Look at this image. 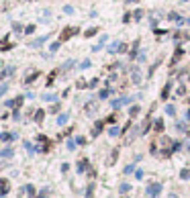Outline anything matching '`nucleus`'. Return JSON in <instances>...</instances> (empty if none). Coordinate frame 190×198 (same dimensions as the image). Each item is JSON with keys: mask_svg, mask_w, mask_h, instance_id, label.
I'll list each match as a JSON object with an SVG mask.
<instances>
[{"mask_svg": "<svg viewBox=\"0 0 190 198\" xmlns=\"http://www.w3.org/2000/svg\"><path fill=\"white\" fill-rule=\"evenodd\" d=\"M25 192H29V194H35V188L29 184V186H25Z\"/></svg>", "mask_w": 190, "mask_h": 198, "instance_id": "27", "label": "nucleus"}, {"mask_svg": "<svg viewBox=\"0 0 190 198\" xmlns=\"http://www.w3.org/2000/svg\"><path fill=\"white\" fill-rule=\"evenodd\" d=\"M86 68H90V61L86 59V61H82V70H86Z\"/></svg>", "mask_w": 190, "mask_h": 198, "instance_id": "38", "label": "nucleus"}, {"mask_svg": "<svg viewBox=\"0 0 190 198\" xmlns=\"http://www.w3.org/2000/svg\"><path fill=\"white\" fill-rule=\"evenodd\" d=\"M57 110H59V104H57V102H55V104H53V106H51V113H57Z\"/></svg>", "mask_w": 190, "mask_h": 198, "instance_id": "40", "label": "nucleus"}, {"mask_svg": "<svg viewBox=\"0 0 190 198\" xmlns=\"http://www.w3.org/2000/svg\"><path fill=\"white\" fill-rule=\"evenodd\" d=\"M59 49V43H51V47H49V51H57Z\"/></svg>", "mask_w": 190, "mask_h": 198, "instance_id": "30", "label": "nucleus"}, {"mask_svg": "<svg viewBox=\"0 0 190 198\" xmlns=\"http://www.w3.org/2000/svg\"><path fill=\"white\" fill-rule=\"evenodd\" d=\"M166 113H168V115H170V117H174V115H176V108H174V106H170V104H168V106H166Z\"/></svg>", "mask_w": 190, "mask_h": 198, "instance_id": "22", "label": "nucleus"}, {"mask_svg": "<svg viewBox=\"0 0 190 198\" xmlns=\"http://www.w3.org/2000/svg\"><path fill=\"white\" fill-rule=\"evenodd\" d=\"M76 141H78V145H84V143H86V139H84V137H78Z\"/></svg>", "mask_w": 190, "mask_h": 198, "instance_id": "41", "label": "nucleus"}, {"mask_svg": "<svg viewBox=\"0 0 190 198\" xmlns=\"http://www.w3.org/2000/svg\"><path fill=\"white\" fill-rule=\"evenodd\" d=\"M149 125H151V120H145V123L141 125V135H145V133L149 131Z\"/></svg>", "mask_w": 190, "mask_h": 198, "instance_id": "15", "label": "nucleus"}, {"mask_svg": "<svg viewBox=\"0 0 190 198\" xmlns=\"http://www.w3.org/2000/svg\"><path fill=\"white\" fill-rule=\"evenodd\" d=\"M74 33H78V29L76 27H65L63 31H61V37H59V41H68Z\"/></svg>", "mask_w": 190, "mask_h": 198, "instance_id": "2", "label": "nucleus"}, {"mask_svg": "<svg viewBox=\"0 0 190 198\" xmlns=\"http://www.w3.org/2000/svg\"><path fill=\"white\" fill-rule=\"evenodd\" d=\"M115 120H117V115H110V117L106 119V123H115Z\"/></svg>", "mask_w": 190, "mask_h": 198, "instance_id": "36", "label": "nucleus"}, {"mask_svg": "<svg viewBox=\"0 0 190 198\" xmlns=\"http://www.w3.org/2000/svg\"><path fill=\"white\" fill-rule=\"evenodd\" d=\"M12 139H14L12 133H2V135H0V141H6V143H8V141H12Z\"/></svg>", "mask_w": 190, "mask_h": 198, "instance_id": "9", "label": "nucleus"}, {"mask_svg": "<svg viewBox=\"0 0 190 198\" xmlns=\"http://www.w3.org/2000/svg\"><path fill=\"white\" fill-rule=\"evenodd\" d=\"M0 119H2V117H0Z\"/></svg>", "mask_w": 190, "mask_h": 198, "instance_id": "45", "label": "nucleus"}, {"mask_svg": "<svg viewBox=\"0 0 190 198\" xmlns=\"http://www.w3.org/2000/svg\"><path fill=\"white\" fill-rule=\"evenodd\" d=\"M182 53H184L182 49H176V53H174V57H172V61H170V66H172V68H174V66H176V63L180 61V57H182Z\"/></svg>", "mask_w": 190, "mask_h": 198, "instance_id": "3", "label": "nucleus"}, {"mask_svg": "<svg viewBox=\"0 0 190 198\" xmlns=\"http://www.w3.org/2000/svg\"><path fill=\"white\" fill-rule=\"evenodd\" d=\"M37 78H39V72H33V74H29V76H27L25 84H33V82H35Z\"/></svg>", "mask_w": 190, "mask_h": 198, "instance_id": "7", "label": "nucleus"}, {"mask_svg": "<svg viewBox=\"0 0 190 198\" xmlns=\"http://www.w3.org/2000/svg\"><path fill=\"white\" fill-rule=\"evenodd\" d=\"M127 2H129V4H131V2H139V0H127Z\"/></svg>", "mask_w": 190, "mask_h": 198, "instance_id": "43", "label": "nucleus"}, {"mask_svg": "<svg viewBox=\"0 0 190 198\" xmlns=\"http://www.w3.org/2000/svg\"><path fill=\"white\" fill-rule=\"evenodd\" d=\"M33 198H47V190H41L37 196H33Z\"/></svg>", "mask_w": 190, "mask_h": 198, "instance_id": "28", "label": "nucleus"}, {"mask_svg": "<svg viewBox=\"0 0 190 198\" xmlns=\"http://www.w3.org/2000/svg\"><path fill=\"white\" fill-rule=\"evenodd\" d=\"M137 113H139V106H131V115H133V117H135V115H137Z\"/></svg>", "mask_w": 190, "mask_h": 198, "instance_id": "35", "label": "nucleus"}, {"mask_svg": "<svg viewBox=\"0 0 190 198\" xmlns=\"http://www.w3.org/2000/svg\"><path fill=\"white\" fill-rule=\"evenodd\" d=\"M96 33H98V27H92V29H88V31L84 33V37H94Z\"/></svg>", "mask_w": 190, "mask_h": 198, "instance_id": "14", "label": "nucleus"}, {"mask_svg": "<svg viewBox=\"0 0 190 198\" xmlns=\"http://www.w3.org/2000/svg\"><path fill=\"white\" fill-rule=\"evenodd\" d=\"M92 196H94V184L90 182L88 188H86V198H92Z\"/></svg>", "mask_w": 190, "mask_h": 198, "instance_id": "12", "label": "nucleus"}, {"mask_svg": "<svg viewBox=\"0 0 190 198\" xmlns=\"http://www.w3.org/2000/svg\"><path fill=\"white\" fill-rule=\"evenodd\" d=\"M131 19H133V14H125V16H123V23H129Z\"/></svg>", "mask_w": 190, "mask_h": 198, "instance_id": "33", "label": "nucleus"}, {"mask_svg": "<svg viewBox=\"0 0 190 198\" xmlns=\"http://www.w3.org/2000/svg\"><path fill=\"white\" fill-rule=\"evenodd\" d=\"M86 167H88V159H80V161H78V172H80V174H84V172H86Z\"/></svg>", "mask_w": 190, "mask_h": 198, "instance_id": "5", "label": "nucleus"}, {"mask_svg": "<svg viewBox=\"0 0 190 198\" xmlns=\"http://www.w3.org/2000/svg\"><path fill=\"white\" fill-rule=\"evenodd\" d=\"M117 157H119V149H112V153H110V159H108V163L112 165V163L117 161Z\"/></svg>", "mask_w": 190, "mask_h": 198, "instance_id": "13", "label": "nucleus"}, {"mask_svg": "<svg viewBox=\"0 0 190 198\" xmlns=\"http://www.w3.org/2000/svg\"><path fill=\"white\" fill-rule=\"evenodd\" d=\"M106 96H108V90H102V92H100V98H102V100H104V98H106Z\"/></svg>", "mask_w": 190, "mask_h": 198, "instance_id": "39", "label": "nucleus"}, {"mask_svg": "<svg viewBox=\"0 0 190 198\" xmlns=\"http://www.w3.org/2000/svg\"><path fill=\"white\" fill-rule=\"evenodd\" d=\"M102 127H104V123H102V120H96V125H94V131H92V137H98V135H100Z\"/></svg>", "mask_w": 190, "mask_h": 198, "instance_id": "4", "label": "nucleus"}, {"mask_svg": "<svg viewBox=\"0 0 190 198\" xmlns=\"http://www.w3.org/2000/svg\"><path fill=\"white\" fill-rule=\"evenodd\" d=\"M180 178H182V180H188L190 178V170H182V172H180Z\"/></svg>", "mask_w": 190, "mask_h": 198, "instance_id": "21", "label": "nucleus"}, {"mask_svg": "<svg viewBox=\"0 0 190 198\" xmlns=\"http://www.w3.org/2000/svg\"><path fill=\"white\" fill-rule=\"evenodd\" d=\"M137 49H139V39L133 43V51H131V57H135V55H137Z\"/></svg>", "mask_w": 190, "mask_h": 198, "instance_id": "20", "label": "nucleus"}, {"mask_svg": "<svg viewBox=\"0 0 190 198\" xmlns=\"http://www.w3.org/2000/svg\"><path fill=\"white\" fill-rule=\"evenodd\" d=\"M141 10H135V12H133V19H135V21H139V19H141Z\"/></svg>", "mask_w": 190, "mask_h": 198, "instance_id": "29", "label": "nucleus"}, {"mask_svg": "<svg viewBox=\"0 0 190 198\" xmlns=\"http://www.w3.org/2000/svg\"><path fill=\"white\" fill-rule=\"evenodd\" d=\"M162 192V184L159 182H155V184H149V188H147V194L151 198H157V194Z\"/></svg>", "mask_w": 190, "mask_h": 198, "instance_id": "1", "label": "nucleus"}, {"mask_svg": "<svg viewBox=\"0 0 190 198\" xmlns=\"http://www.w3.org/2000/svg\"><path fill=\"white\" fill-rule=\"evenodd\" d=\"M170 90H172V84H168V86L162 90V100H168V94H170Z\"/></svg>", "mask_w": 190, "mask_h": 198, "instance_id": "8", "label": "nucleus"}, {"mask_svg": "<svg viewBox=\"0 0 190 198\" xmlns=\"http://www.w3.org/2000/svg\"><path fill=\"white\" fill-rule=\"evenodd\" d=\"M186 119H188V120H190V110H188V113H186Z\"/></svg>", "mask_w": 190, "mask_h": 198, "instance_id": "42", "label": "nucleus"}, {"mask_svg": "<svg viewBox=\"0 0 190 198\" xmlns=\"http://www.w3.org/2000/svg\"><path fill=\"white\" fill-rule=\"evenodd\" d=\"M108 133H110L112 137H117V135H121V129H119V127H112V129H110Z\"/></svg>", "mask_w": 190, "mask_h": 198, "instance_id": "23", "label": "nucleus"}, {"mask_svg": "<svg viewBox=\"0 0 190 198\" xmlns=\"http://www.w3.org/2000/svg\"><path fill=\"white\" fill-rule=\"evenodd\" d=\"M188 135H190V131H188Z\"/></svg>", "mask_w": 190, "mask_h": 198, "instance_id": "44", "label": "nucleus"}, {"mask_svg": "<svg viewBox=\"0 0 190 198\" xmlns=\"http://www.w3.org/2000/svg\"><path fill=\"white\" fill-rule=\"evenodd\" d=\"M162 131H164V120L155 119V133H162Z\"/></svg>", "mask_w": 190, "mask_h": 198, "instance_id": "11", "label": "nucleus"}, {"mask_svg": "<svg viewBox=\"0 0 190 198\" xmlns=\"http://www.w3.org/2000/svg\"><path fill=\"white\" fill-rule=\"evenodd\" d=\"M33 31H35V25H29V27H27V29H25V33H27V35H31V33H33Z\"/></svg>", "mask_w": 190, "mask_h": 198, "instance_id": "26", "label": "nucleus"}, {"mask_svg": "<svg viewBox=\"0 0 190 198\" xmlns=\"http://www.w3.org/2000/svg\"><path fill=\"white\" fill-rule=\"evenodd\" d=\"M12 29H14V31H16V33H19V31H21V29H23V27H21V25H19V23H14V25H12Z\"/></svg>", "mask_w": 190, "mask_h": 198, "instance_id": "37", "label": "nucleus"}, {"mask_svg": "<svg viewBox=\"0 0 190 198\" xmlns=\"http://www.w3.org/2000/svg\"><path fill=\"white\" fill-rule=\"evenodd\" d=\"M129 190H131V184L123 182V184H121V192H129Z\"/></svg>", "mask_w": 190, "mask_h": 198, "instance_id": "24", "label": "nucleus"}, {"mask_svg": "<svg viewBox=\"0 0 190 198\" xmlns=\"http://www.w3.org/2000/svg\"><path fill=\"white\" fill-rule=\"evenodd\" d=\"M86 86H88V82H84V80L78 82V88H86Z\"/></svg>", "mask_w": 190, "mask_h": 198, "instance_id": "34", "label": "nucleus"}, {"mask_svg": "<svg viewBox=\"0 0 190 198\" xmlns=\"http://www.w3.org/2000/svg\"><path fill=\"white\" fill-rule=\"evenodd\" d=\"M68 123V115L63 113V115H59V119H57V125H65Z\"/></svg>", "mask_w": 190, "mask_h": 198, "instance_id": "18", "label": "nucleus"}, {"mask_svg": "<svg viewBox=\"0 0 190 198\" xmlns=\"http://www.w3.org/2000/svg\"><path fill=\"white\" fill-rule=\"evenodd\" d=\"M96 86H98V80H92V82H90V84H88V88H96Z\"/></svg>", "mask_w": 190, "mask_h": 198, "instance_id": "32", "label": "nucleus"}, {"mask_svg": "<svg viewBox=\"0 0 190 198\" xmlns=\"http://www.w3.org/2000/svg\"><path fill=\"white\" fill-rule=\"evenodd\" d=\"M8 188H10L8 182H6V180H0V196H4V194L8 192Z\"/></svg>", "mask_w": 190, "mask_h": 198, "instance_id": "6", "label": "nucleus"}, {"mask_svg": "<svg viewBox=\"0 0 190 198\" xmlns=\"http://www.w3.org/2000/svg\"><path fill=\"white\" fill-rule=\"evenodd\" d=\"M12 153H14V151H12L10 147H6V149L0 151V157H12Z\"/></svg>", "mask_w": 190, "mask_h": 198, "instance_id": "10", "label": "nucleus"}, {"mask_svg": "<svg viewBox=\"0 0 190 198\" xmlns=\"http://www.w3.org/2000/svg\"><path fill=\"white\" fill-rule=\"evenodd\" d=\"M76 145H78V141H74V139H68V149H70V151H74V149H76Z\"/></svg>", "mask_w": 190, "mask_h": 198, "instance_id": "16", "label": "nucleus"}, {"mask_svg": "<svg viewBox=\"0 0 190 198\" xmlns=\"http://www.w3.org/2000/svg\"><path fill=\"white\" fill-rule=\"evenodd\" d=\"M43 117H45V113H43V110H37V113H35V120H37V123H41V120H43Z\"/></svg>", "mask_w": 190, "mask_h": 198, "instance_id": "17", "label": "nucleus"}, {"mask_svg": "<svg viewBox=\"0 0 190 198\" xmlns=\"http://www.w3.org/2000/svg\"><path fill=\"white\" fill-rule=\"evenodd\" d=\"M86 110H88V113H94V110H96V104H94V102H92V104H86Z\"/></svg>", "mask_w": 190, "mask_h": 198, "instance_id": "25", "label": "nucleus"}, {"mask_svg": "<svg viewBox=\"0 0 190 198\" xmlns=\"http://www.w3.org/2000/svg\"><path fill=\"white\" fill-rule=\"evenodd\" d=\"M55 76H57V72H51L47 78V86H53V80H55Z\"/></svg>", "mask_w": 190, "mask_h": 198, "instance_id": "19", "label": "nucleus"}, {"mask_svg": "<svg viewBox=\"0 0 190 198\" xmlns=\"http://www.w3.org/2000/svg\"><path fill=\"white\" fill-rule=\"evenodd\" d=\"M135 178L141 180V178H143V170H137V172H135Z\"/></svg>", "mask_w": 190, "mask_h": 198, "instance_id": "31", "label": "nucleus"}]
</instances>
